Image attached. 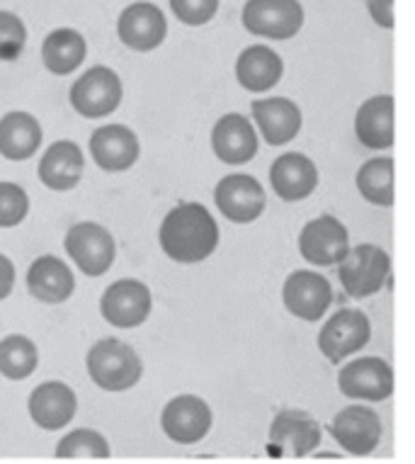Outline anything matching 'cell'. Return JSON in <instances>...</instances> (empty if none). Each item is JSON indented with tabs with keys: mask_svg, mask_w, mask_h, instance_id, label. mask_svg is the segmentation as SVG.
Listing matches in <instances>:
<instances>
[{
	"mask_svg": "<svg viewBox=\"0 0 415 464\" xmlns=\"http://www.w3.org/2000/svg\"><path fill=\"white\" fill-rule=\"evenodd\" d=\"M42 124L30 112L15 110L0 117V156L8 160H27L42 146Z\"/></svg>",
	"mask_w": 415,
	"mask_h": 464,
	"instance_id": "obj_26",
	"label": "cell"
},
{
	"mask_svg": "<svg viewBox=\"0 0 415 464\" xmlns=\"http://www.w3.org/2000/svg\"><path fill=\"white\" fill-rule=\"evenodd\" d=\"M39 365V351L32 338L20 334L5 335L0 341V374L13 382L32 377Z\"/></svg>",
	"mask_w": 415,
	"mask_h": 464,
	"instance_id": "obj_29",
	"label": "cell"
},
{
	"mask_svg": "<svg viewBox=\"0 0 415 464\" xmlns=\"http://www.w3.org/2000/svg\"><path fill=\"white\" fill-rule=\"evenodd\" d=\"M260 137L270 146L289 144L302 131V110L289 98H260L250 105Z\"/></svg>",
	"mask_w": 415,
	"mask_h": 464,
	"instance_id": "obj_20",
	"label": "cell"
},
{
	"mask_svg": "<svg viewBox=\"0 0 415 464\" xmlns=\"http://www.w3.org/2000/svg\"><path fill=\"white\" fill-rule=\"evenodd\" d=\"M88 44L81 32L71 27H59L46 34L42 44V62L53 76H71L85 62Z\"/></svg>",
	"mask_w": 415,
	"mask_h": 464,
	"instance_id": "obj_27",
	"label": "cell"
},
{
	"mask_svg": "<svg viewBox=\"0 0 415 464\" xmlns=\"http://www.w3.org/2000/svg\"><path fill=\"white\" fill-rule=\"evenodd\" d=\"M15 289V266L8 256L0 253V302L8 299Z\"/></svg>",
	"mask_w": 415,
	"mask_h": 464,
	"instance_id": "obj_35",
	"label": "cell"
},
{
	"mask_svg": "<svg viewBox=\"0 0 415 464\" xmlns=\"http://www.w3.org/2000/svg\"><path fill=\"white\" fill-rule=\"evenodd\" d=\"M27 44V27L15 13L0 10V62L20 59Z\"/></svg>",
	"mask_w": 415,
	"mask_h": 464,
	"instance_id": "obj_31",
	"label": "cell"
},
{
	"mask_svg": "<svg viewBox=\"0 0 415 464\" xmlns=\"http://www.w3.org/2000/svg\"><path fill=\"white\" fill-rule=\"evenodd\" d=\"M85 367L95 387L105 392H129L144 377V362L139 353L120 338H102L95 343L88 351Z\"/></svg>",
	"mask_w": 415,
	"mask_h": 464,
	"instance_id": "obj_2",
	"label": "cell"
},
{
	"mask_svg": "<svg viewBox=\"0 0 415 464\" xmlns=\"http://www.w3.org/2000/svg\"><path fill=\"white\" fill-rule=\"evenodd\" d=\"M348 228L333 214H321L318 219H311L299 234V253L311 266H338L340 260L348 256Z\"/></svg>",
	"mask_w": 415,
	"mask_h": 464,
	"instance_id": "obj_10",
	"label": "cell"
},
{
	"mask_svg": "<svg viewBox=\"0 0 415 464\" xmlns=\"http://www.w3.org/2000/svg\"><path fill=\"white\" fill-rule=\"evenodd\" d=\"M282 302L292 316L302 321H318L333 304V287L323 275L314 270H294L285 280Z\"/></svg>",
	"mask_w": 415,
	"mask_h": 464,
	"instance_id": "obj_15",
	"label": "cell"
},
{
	"mask_svg": "<svg viewBox=\"0 0 415 464\" xmlns=\"http://www.w3.org/2000/svg\"><path fill=\"white\" fill-rule=\"evenodd\" d=\"M214 202L219 212L234 224H250L260 219L265 212L267 198H265L263 185L253 176L246 173H231L224 176L214 188Z\"/></svg>",
	"mask_w": 415,
	"mask_h": 464,
	"instance_id": "obj_13",
	"label": "cell"
},
{
	"mask_svg": "<svg viewBox=\"0 0 415 464\" xmlns=\"http://www.w3.org/2000/svg\"><path fill=\"white\" fill-rule=\"evenodd\" d=\"M117 37L131 52H153L168 37V20L153 3H131L117 20Z\"/></svg>",
	"mask_w": 415,
	"mask_h": 464,
	"instance_id": "obj_16",
	"label": "cell"
},
{
	"mask_svg": "<svg viewBox=\"0 0 415 464\" xmlns=\"http://www.w3.org/2000/svg\"><path fill=\"white\" fill-rule=\"evenodd\" d=\"M170 10L182 24L202 27L219 13V0H170Z\"/></svg>",
	"mask_w": 415,
	"mask_h": 464,
	"instance_id": "obj_33",
	"label": "cell"
},
{
	"mask_svg": "<svg viewBox=\"0 0 415 464\" xmlns=\"http://www.w3.org/2000/svg\"><path fill=\"white\" fill-rule=\"evenodd\" d=\"M241 20L250 34L285 42L304 27V8L299 0H248Z\"/></svg>",
	"mask_w": 415,
	"mask_h": 464,
	"instance_id": "obj_5",
	"label": "cell"
},
{
	"mask_svg": "<svg viewBox=\"0 0 415 464\" xmlns=\"http://www.w3.org/2000/svg\"><path fill=\"white\" fill-rule=\"evenodd\" d=\"M393 98L391 95H374L357 107L355 134L360 144L372 151H384L393 146Z\"/></svg>",
	"mask_w": 415,
	"mask_h": 464,
	"instance_id": "obj_25",
	"label": "cell"
},
{
	"mask_svg": "<svg viewBox=\"0 0 415 464\" xmlns=\"http://www.w3.org/2000/svg\"><path fill=\"white\" fill-rule=\"evenodd\" d=\"M159 244L168 258L182 266L202 263L219 246V224L199 202H182L166 214Z\"/></svg>",
	"mask_w": 415,
	"mask_h": 464,
	"instance_id": "obj_1",
	"label": "cell"
},
{
	"mask_svg": "<svg viewBox=\"0 0 415 464\" xmlns=\"http://www.w3.org/2000/svg\"><path fill=\"white\" fill-rule=\"evenodd\" d=\"M139 137L124 124H105L92 131L91 156L105 173H124L139 160Z\"/></svg>",
	"mask_w": 415,
	"mask_h": 464,
	"instance_id": "obj_17",
	"label": "cell"
},
{
	"mask_svg": "<svg viewBox=\"0 0 415 464\" xmlns=\"http://www.w3.org/2000/svg\"><path fill=\"white\" fill-rule=\"evenodd\" d=\"M63 248H66L68 258L73 260L78 270L88 277L105 275L117 258L114 237L102 224H95V221H81L76 227L68 228Z\"/></svg>",
	"mask_w": 415,
	"mask_h": 464,
	"instance_id": "obj_4",
	"label": "cell"
},
{
	"mask_svg": "<svg viewBox=\"0 0 415 464\" xmlns=\"http://www.w3.org/2000/svg\"><path fill=\"white\" fill-rule=\"evenodd\" d=\"M393 170H396V163H393L391 156H379V159H370L367 163H362L355 176L360 195L372 205L391 207L393 199H396Z\"/></svg>",
	"mask_w": 415,
	"mask_h": 464,
	"instance_id": "obj_28",
	"label": "cell"
},
{
	"mask_svg": "<svg viewBox=\"0 0 415 464\" xmlns=\"http://www.w3.org/2000/svg\"><path fill=\"white\" fill-rule=\"evenodd\" d=\"M30 419L42 430H61L76 419V392L66 382H44L30 394Z\"/></svg>",
	"mask_w": 415,
	"mask_h": 464,
	"instance_id": "obj_18",
	"label": "cell"
},
{
	"mask_svg": "<svg viewBox=\"0 0 415 464\" xmlns=\"http://www.w3.org/2000/svg\"><path fill=\"white\" fill-rule=\"evenodd\" d=\"M331 435L338 440V445L350 455L364 457L372 455L381 442V419L374 409L352 403L335 413L331 420Z\"/></svg>",
	"mask_w": 415,
	"mask_h": 464,
	"instance_id": "obj_12",
	"label": "cell"
},
{
	"mask_svg": "<svg viewBox=\"0 0 415 464\" xmlns=\"http://www.w3.org/2000/svg\"><path fill=\"white\" fill-rule=\"evenodd\" d=\"M367 10L374 24L384 27V30H393V0H367Z\"/></svg>",
	"mask_w": 415,
	"mask_h": 464,
	"instance_id": "obj_34",
	"label": "cell"
},
{
	"mask_svg": "<svg viewBox=\"0 0 415 464\" xmlns=\"http://www.w3.org/2000/svg\"><path fill=\"white\" fill-rule=\"evenodd\" d=\"M212 409L202 396L180 394L166 403L160 413L163 433L178 445H197L212 430Z\"/></svg>",
	"mask_w": 415,
	"mask_h": 464,
	"instance_id": "obj_11",
	"label": "cell"
},
{
	"mask_svg": "<svg viewBox=\"0 0 415 464\" xmlns=\"http://www.w3.org/2000/svg\"><path fill=\"white\" fill-rule=\"evenodd\" d=\"M338 387L348 399L384 401L393 394V370L384 358H357L340 370Z\"/></svg>",
	"mask_w": 415,
	"mask_h": 464,
	"instance_id": "obj_14",
	"label": "cell"
},
{
	"mask_svg": "<svg viewBox=\"0 0 415 464\" xmlns=\"http://www.w3.org/2000/svg\"><path fill=\"white\" fill-rule=\"evenodd\" d=\"M212 149L217 153V159L228 163V166H243V163L256 159L257 149H260V139H257L248 117H243L238 112H228L214 124Z\"/></svg>",
	"mask_w": 415,
	"mask_h": 464,
	"instance_id": "obj_19",
	"label": "cell"
},
{
	"mask_svg": "<svg viewBox=\"0 0 415 464\" xmlns=\"http://www.w3.org/2000/svg\"><path fill=\"white\" fill-rule=\"evenodd\" d=\"M372 338V324L362 312L357 309H340L325 321V326L318 334V351L333 365H338L352 353L362 351Z\"/></svg>",
	"mask_w": 415,
	"mask_h": 464,
	"instance_id": "obj_9",
	"label": "cell"
},
{
	"mask_svg": "<svg viewBox=\"0 0 415 464\" xmlns=\"http://www.w3.org/2000/svg\"><path fill=\"white\" fill-rule=\"evenodd\" d=\"M30 214V198L17 183H0V228H13L23 224Z\"/></svg>",
	"mask_w": 415,
	"mask_h": 464,
	"instance_id": "obj_32",
	"label": "cell"
},
{
	"mask_svg": "<svg viewBox=\"0 0 415 464\" xmlns=\"http://www.w3.org/2000/svg\"><path fill=\"white\" fill-rule=\"evenodd\" d=\"M321 426L314 416L299 409H287L275 416L267 435V452L272 457H296L311 455L321 445Z\"/></svg>",
	"mask_w": 415,
	"mask_h": 464,
	"instance_id": "obj_7",
	"label": "cell"
},
{
	"mask_svg": "<svg viewBox=\"0 0 415 464\" xmlns=\"http://www.w3.org/2000/svg\"><path fill=\"white\" fill-rule=\"evenodd\" d=\"M391 275V258L384 248L374 244H360L350 248L338 263V277L343 289L352 299H367L381 292Z\"/></svg>",
	"mask_w": 415,
	"mask_h": 464,
	"instance_id": "obj_3",
	"label": "cell"
},
{
	"mask_svg": "<svg viewBox=\"0 0 415 464\" xmlns=\"http://www.w3.org/2000/svg\"><path fill=\"white\" fill-rule=\"evenodd\" d=\"M85 170V156L76 141H53L39 160V180L53 192L73 190Z\"/></svg>",
	"mask_w": 415,
	"mask_h": 464,
	"instance_id": "obj_21",
	"label": "cell"
},
{
	"mask_svg": "<svg viewBox=\"0 0 415 464\" xmlns=\"http://www.w3.org/2000/svg\"><path fill=\"white\" fill-rule=\"evenodd\" d=\"M151 289L141 280H131V277L112 282L100 299V314L114 328L141 326L151 316Z\"/></svg>",
	"mask_w": 415,
	"mask_h": 464,
	"instance_id": "obj_8",
	"label": "cell"
},
{
	"mask_svg": "<svg viewBox=\"0 0 415 464\" xmlns=\"http://www.w3.org/2000/svg\"><path fill=\"white\" fill-rule=\"evenodd\" d=\"M124 88L110 66H92L71 85V107L85 120H100L121 105Z\"/></svg>",
	"mask_w": 415,
	"mask_h": 464,
	"instance_id": "obj_6",
	"label": "cell"
},
{
	"mask_svg": "<svg viewBox=\"0 0 415 464\" xmlns=\"http://www.w3.org/2000/svg\"><path fill=\"white\" fill-rule=\"evenodd\" d=\"M27 289L42 304H63L76 292V277L56 256H39L27 270Z\"/></svg>",
	"mask_w": 415,
	"mask_h": 464,
	"instance_id": "obj_23",
	"label": "cell"
},
{
	"mask_svg": "<svg viewBox=\"0 0 415 464\" xmlns=\"http://www.w3.org/2000/svg\"><path fill=\"white\" fill-rule=\"evenodd\" d=\"M285 76V62L275 49L265 44H253L243 49L236 59V81L243 91L267 92Z\"/></svg>",
	"mask_w": 415,
	"mask_h": 464,
	"instance_id": "obj_24",
	"label": "cell"
},
{
	"mask_svg": "<svg viewBox=\"0 0 415 464\" xmlns=\"http://www.w3.org/2000/svg\"><path fill=\"white\" fill-rule=\"evenodd\" d=\"M272 190L285 202H299L318 188L316 163L299 151H289L270 166Z\"/></svg>",
	"mask_w": 415,
	"mask_h": 464,
	"instance_id": "obj_22",
	"label": "cell"
},
{
	"mask_svg": "<svg viewBox=\"0 0 415 464\" xmlns=\"http://www.w3.org/2000/svg\"><path fill=\"white\" fill-rule=\"evenodd\" d=\"M53 455L59 459H107L112 452L105 435L92 428H78L61 438Z\"/></svg>",
	"mask_w": 415,
	"mask_h": 464,
	"instance_id": "obj_30",
	"label": "cell"
}]
</instances>
